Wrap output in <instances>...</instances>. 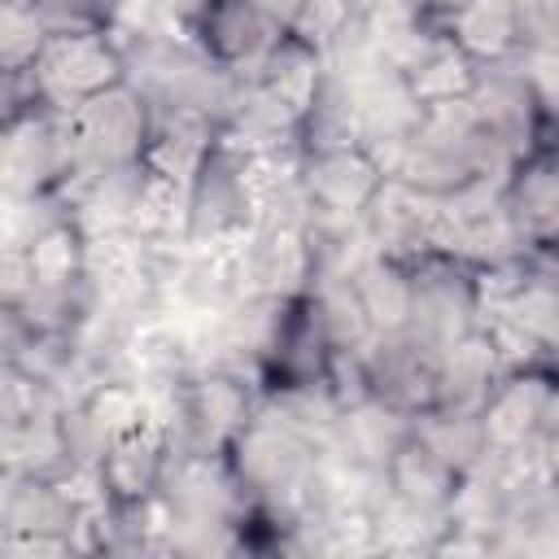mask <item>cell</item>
<instances>
[{
	"mask_svg": "<svg viewBox=\"0 0 559 559\" xmlns=\"http://www.w3.org/2000/svg\"><path fill=\"white\" fill-rule=\"evenodd\" d=\"M258 384L231 371H192L179 384L153 393V419L166 437V450L223 454L227 441L258 406Z\"/></svg>",
	"mask_w": 559,
	"mask_h": 559,
	"instance_id": "6da1fadb",
	"label": "cell"
},
{
	"mask_svg": "<svg viewBox=\"0 0 559 559\" xmlns=\"http://www.w3.org/2000/svg\"><path fill=\"white\" fill-rule=\"evenodd\" d=\"M61 118H66V140H70V175L66 179H92L109 166L140 162V153H144L148 100L131 83H118V87L66 109Z\"/></svg>",
	"mask_w": 559,
	"mask_h": 559,
	"instance_id": "7a4b0ae2",
	"label": "cell"
},
{
	"mask_svg": "<svg viewBox=\"0 0 559 559\" xmlns=\"http://www.w3.org/2000/svg\"><path fill=\"white\" fill-rule=\"evenodd\" d=\"M31 70L39 79L44 105L61 114L127 83V66L109 31H48Z\"/></svg>",
	"mask_w": 559,
	"mask_h": 559,
	"instance_id": "3957f363",
	"label": "cell"
},
{
	"mask_svg": "<svg viewBox=\"0 0 559 559\" xmlns=\"http://www.w3.org/2000/svg\"><path fill=\"white\" fill-rule=\"evenodd\" d=\"M249 227H253V197L245 183V153L218 140L188 179L183 240L197 249H214V245H236Z\"/></svg>",
	"mask_w": 559,
	"mask_h": 559,
	"instance_id": "277c9868",
	"label": "cell"
},
{
	"mask_svg": "<svg viewBox=\"0 0 559 559\" xmlns=\"http://www.w3.org/2000/svg\"><path fill=\"white\" fill-rule=\"evenodd\" d=\"M358 354L367 367L371 397L389 402L393 411L419 415L441 402V345L415 336L411 328H393V332H371L358 345Z\"/></svg>",
	"mask_w": 559,
	"mask_h": 559,
	"instance_id": "5b68a950",
	"label": "cell"
},
{
	"mask_svg": "<svg viewBox=\"0 0 559 559\" xmlns=\"http://www.w3.org/2000/svg\"><path fill=\"white\" fill-rule=\"evenodd\" d=\"M411 275V310H406V328L432 345H450L463 332L476 328L480 319V301H476V280L472 266L445 253H419L406 262Z\"/></svg>",
	"mask_w": 559,
	"mask_h": 559,
	"instance_id": "8992f818",
	"label": "cell"
},
{
	"mask_svg": "<svg viewBox=\"0 0 559 559\" xmlns=\"http://www.w3.org/2000/svg\"><path fill=\"white\" fill-rule=\"evenodd\" d=\"M480 127L520 162L537 148H550V114L537 105V96L528 92L515 52L502 61H480L476 66V83L467 92Z\"/></svg>",
	"mask_w": 559,
	"mask_h": 559,
	"instance_id": "52a82bcc",
	"label": "cell"
},
{
	"mask_svg": "<svg viewBox=\"0 0 559 559\" xmlns=\"http://www.w3.org/2000/svg\"><path fill=\"white\" fill-rule=\"evenodd\" d=\"M157 498L170 520H201V524H245L253 502L245 498L227 454H192L170 450Z\"/></svg>",
	"mask_w": 559,
	"mask_h": 559,
	"instance_id": "ba28073f",
	"label": "cell"
},
{
	"mask_svg": "<svg viewBox=\"0 0 559 559\" xmlns=\"http://www.w3.org/2000/svg\"><path fill=\"white\" fill-rule=\"evenodd\" d=\"M476 415L493 450H515L537 437H555V376L546 367L502 371Z\"/></svg>",
	"mask_w": 559,
	"mask_h": 559,
	"instance_id": "9c48e42d",
	"label": "cell"
},
{
	"mask_svg": "<svg viewBox=\"0 0 559 559\" xmlns=\"http://www.w3.org/2000/svg\"><path fill=\"white\" fill-rule=\"evenodd\" d=\"M362 227L367 240L380 258L411 262L419 253H432V218H437V197L402 183V179H380L371 201L362 205Z\"/></svg>",
	"mask_w": 559,
	"mask_h": 559,
	"instance_id": "30bf717a",
	"label": "cell"
},
{
	"mask_svg": "<svg viewBox=\"0 0 559 559\" xmlns=\"http://www.w3.org/2000/svg\"><path fill=\"white\" fill-rule=\"evenodd\" d=\"M502 210L520 236L524 249H555V227H559V175H555V153L537 148L520 157L507 179H502Z\"/></svg>",
	"mask_w": 559,
	"mask_h": 559,
	"instance_id": "8fae6325",
	"label": "cell"
},
{
	"mask_svg": "<svg viewBox=\"0 0 559 559\" xmlns=\"http://www.w3.org/2000/svg\"><path fill=\"white\" fill-rule=\"evenodd\" d=\"M280 35L284 31H275L249 0H205V9L197 17V31H192L201 52H210L218 66L240 70L245 79Z\"/></svg>",
	"mask_w": 559,
	"mask_h": 559,
	"instance_id": "7c38bea8",
	"label": "cell"
},
{
	"mask_svg": "<svg viewBox=\"0 0 559 559\" xmlns=\"http://www.w3.org/2000/svg\"><path fill=\"white\" fill-rule=\"evenodd\" d=\"M240 262L249 293L301 297L310 288V253L301 227H249L240 236Z\"/></svg>",
	"mask_w": 559,
	"mask_h": 559,
	"instance_id": "4fadbf2b",
	"label": "cell"
},
{
	"mask_svg": "<svg viewBox=\"0 0 559 559\" xmlns=\"http://www.w3.org/2000/svg\"><path fill=\"white\" fill-rule=\"evenodd\" d=\"M218 144V122L201 109H148V140L140 162L166 179L188 183Z\"/></svg>",
	"mask_w": 559,
	"mask_h": 559,
	"instance_id": "5bb4252c",
	"label": "cell"
},
{
	"mask_svg": "<svg viewBox=\"0 0 559 559\" xmlns=\"http://www.w3.org/2000/svg\"><path fill=\"white\" fill-rule=\"evenodd\" d=\"M406 437H411V415L393 411L380 397H362V402L341 406L323 454H336L358 467H384Z\"/></svg>",
	"mask_w": 559,
	"mask_h": 559,
	"instance_id": "9a60e30c",
	"label": "cell"
},
{
	"mask_svg": "<svg viewBox=\"0 0 559 559\" xmlns=\"http://www.w3.org/2000/svg\"><path fill=\"white\" fill-rule=\"evenodd\" d=\"M380 179L384 175L362 144L341 148V153H314L301 166V188H306L310 205L328 210V214H362V205L371 201Z\"/></svg>",
	"mask_w": 559,
	"mask_h": 559,
	"instance_id": "2e32d148",
	"label": "cell"
},
{
	"mask_svg": "<svg viewBox=\"0 0 559 559\" xmlns=\"http://www.w3.org/2000/svg\"><path fill=\"white\" fill-rule=\"evenodd\" d=\"M166 437L157 424L131 432V437H118L100 459H96V480H100V493L109 502H144L157 493L162 485V472H166Z\"/></svg>",
	"mask_w": 559,
	"mask_h": 559,
	"instance_id": "e0dca14e",
	"label": "cell"
},
{
	"mask_svg": "<svg viewBox=\"0 0 559 559\" xmlns=\"http://www.w3.org/2000/svg\"><path fill=\"white\" fill-rule=\"evenodd\" d=\"M437 26L472 61H502L520 52V0H454Z\"/></svg>",
	"mask_w": 559,
	"mask_h": 559,
	"instance_id": "ac0fdd59",
	"label": "cell"
},
{
	"mask_svg": "<svg viewBox=\"0 0 559 559\" xmlns=\"http://www.w3.org/2000/svg\"><path fill=\"white\" fill-rule=\"evenodd\" d=\"M306 236V253H310V284H328V280H354V271L376 258L367 227L358 214H328V210H310V218L301 223Z\"/></svg>",
	"mask_w": 559,
	"mask_h": 559,
	"instance_id": "d6986e66",
	"label": "cell"
},
{
	"mask_svg": "<svg viewBox=\"0 0 559 559\" xmlns=\"http://www.w3.org/2000/svg\"><path fill=\"white\" fill-rule=\"evenodd\" d=\"M349 92H354V105H358V122H362V144H376V140H402L415 118H419V100L411 92V83L389 70V66H376L367 70L362 79H349Z\"/></svg>",
	"mask_w": 559,
	"mask_h": 559,
	"instance_id": "ffe728a7",
	"label": "cell"
},
{
	"mask_svg": "<svg viewBox=\"0 0 559 559\" xmlns=\"http://www.w3.org/2000/svg\"><path fill=\"white\" fill-rule=\"evenodd\" d=\"M384 476H389V493L397 502L432 511V515L450 511V498H454V485H459V472L445 467L415 432L393 450V459L384 463Z\"/></svg>",
	"mask_w": 559,
	"mask_h": 559,
	"instance_id": "44dd1931",
	"label": "cell"
},
{
	"mask_svg": "<svg viewBox=\"0 0 559 559\" xmlns=\"http://www.w3.org/2000/svg\"><path fill=\"white\" fill-rule=\"evenodd\" d=\"M297 144H301L306 157H314V153H341V148H358L362 144V122H358L354 92L332 70H323L319 92H314L310 109L297 122Z\"/></svg>",
	"mask_w": 559,
	"mask_h": 559,
	"instance_id": "7402d4cb",
	"label": "cell"
},
{
	"mask_svg": "<svg viewBox=\"0 0 559 559\" xmlns=\"http://www.w3.org/2000/svg\"><path fill=\"white\" fill-rule=\"evenodd\" d=\"M502 376V362L480 328L463 332L441 349V402L445 411H480L485 393Z\"/></svg>",
	"mask_w": 559,
	"mask_h": 559,
	"instance_id": "603a6c76",
	"label": "cell"
},
{
	"mask_svg": "<svg viewBox=\"0 0 559 559\" xmlns=\"http://www.w3.org/2000/svg\"><path fill=\"white\" fill-rule=\"evenodd\" d=\"M319 79H323V57L314 48H306L301 39H293L288 31L262 52V61L249 70V83H258L262 92H271L275 100H284L297 122L301 114L310 109L314 92H319Z\"/></svg>",
	"mask_w": 559,
	"mask_h": 559,
	"instance_id": "cb8c5ba5",
	"label": "cell"
},
{
	"mask_svg": "<svg viewBox=\"0 0 559 559\" xmlns=\"http://www.w3.org/2000/svg\"><path fill=\"white\" fill-rule=\"evenodd\" d=\"M411 432H415L445 467H454L459 476L472 472V467L485 459V450H489L476 411H445V406H432V411L411 415Z\"/></svg>",
	"mask_w": 559,
	"mask_h": 559,
	"instance_id": "d4e9b609",
	"label": "cell"
},
{
	"mask_svg": "<svg viewBox=\"0 0 559 559\" xmlns=\"http://www.w3.org/2000/svg\"><path fill=\"white\" fill-rule=\"evenodd\" d=\"M354 293L362 301V314L371 323V332H393V328H406V310H411V275H406V262H393V258H367L358 271H354Z\"/></svg>",
	"mask_w": 559,
	"mask_h": 559,
	"instance_id": "484cf974",
	"label": "cell"
},
{
	"mask_svg": "<svg viewBox=\"0 0 559 559\" xmlns=\"http://www.w3.org/2000/svg\"><path fill=\"white\" fill-rule=\"evenodd\" d=\"M301 306H306L310 323L319 328V336L328 341V349H358L371 336V323H367L362 301H358V293H354L349 280L310 284L301 293Z\"/></svg>",
	"mask_w": 559,
	"mask_h": 559,
	"instance_id": "4316f807",
	"label": "cell"
},
{
	"mask_svg": "<svg viewBox=\"0 0 559 559\" xmlns=\"http://www.w3.org/2000/svg\"><path fill=\"white\" fill-rule=\"evenodd\" d=\"M183 210H188V183L166 179L157 170L144 166L140 179V197L131 210L127 231L140 240H162V236H183Z\"/></svg>",
	"mask_w": 559,
	"mask_h": 559,
	"instance_id": "83f0119b",
	"label": "cell"
},
{
	"mask_svg": "<svg viewBox=\"0 0 559 559\" xmlns=\"http://www.w3.org/2000/svg\"><path fill=\"white\" fill-rule=\"evenodd\" d=\"M480 314H502L511 319L520 332H528L537 345L555 349V332H559V293H555V271H537L533 280H524V288L493 306V310H480Z\"/></svg>",
	"mask_w": 559,
	"mask_h": 559,
	"instance_id": "f1b7e54d",
	"label": "cell"
},
{
	"mask_svg": "<svg viewBox=\"0 0 559 559\" xmlns=\"http://www.w3.org/2000/svg\"><path fill=\"white\" fill-rule=\"evenodd\" d=\"M476 66H480V61H472L463 48H454V44L445 39V44H441L415 74H406V83H411V92H415L419 105H432V100H459V96L472 92V83H476Z\"/></svg>",
	"mask_w": 559,
	"mask_h": 559,
	"instance_id": "f546056e",
	"label": "cell"
},
{
	"mask_svg": "<svg viewBox=\"0 0 559 559\" xmlns=\"http://www.w3.org/2000/svg\"><path fill=\"white\" fill-rule=\"evenodd\" d=\"M26 262L35 284H70L83 275V236L74 223L57 218L26 245Z\"/></svg>",
	"mask_w": 559,
	"mask_h": 559,
	"instance_id": "4dcf8cb0",
	"label": "cell"
},
{
	"mask_svg": "<svg viewBox=\"0 0 559 559\" xmlns=\"http://www.w3.org/2000/svg\"><path fill=\"white\" fill-rule=\"evenodd\" d=\"M48 26L35 4H0V70L35 66Z\"/></svg>",
	"mask_w": 559,
	"mask_h": 559,
	"instance_id": "1f68e13d",
	"label": "cell"
},
{
	"mask_svg": "<svg viewBox=\"0 0 559 559\" xmlns=\"http://www.w3.org/2000/svg\"><path fill=\"white\" fill-rule=\"evenodd\" d=\"M354 17V0H301L293 22H288V35L301 39L306 48L323 52L332 44V35Z\"/></svg>",
	"mask_w": 559,
	"mask_h": 559,
	"instance_id": "d6a6232c",
	"label": "cell"
},
{
	"mask_svg": "<svg viewBox=\"0 0 559 559\" xmlns=\"http://www.w3.org/2000/svg\"><path fill=\"white\" fill-rule=\"evenodd\" d=\"M118 0H35L48 31H109Z\"/></svg>",
	"mask_w": 559,
	"mask_h": 559,
	"instance_id": "836d02e7",
	"label": "cell"
},
{
	"mask_svg": "<svg viewBox=\"0 0 559 559\" xmlns=\"http://www.w3.org/2000/svg\"><path fill=\"white\" fill-rule=\"evenodd\" d=\"M44 109V92H39V79L31 66H17V70H0V131L39 114Z\"/></svg>",
	"mask_w": 559,
	"mask_h": 559,
	"instance_id": "e575fe53",
	"label": "cell"
},
{
	"mask_svg": "<svg viewBox=\"0 0 559 559\" xmlns=\"http://www.w3.org/2000/svg\"><path fill=\"white\" fill-rule=\"evenodd\" d=\"M31 288H35V275H31L26 249L0 245V306H22Z\"/></svg>",
	"mask_w": 559,
	"mask_h": 559,
	"instance_id": "d590c367",
	"label": "cell"
},
{
	"mask_svg": "<svg viewBox=\"0 0 559 559\" xmlns=\"http://www.w3.org/2000/svg\"><path fill=\"white\" fill-rule=\"evenodd\" d=\"M249 4H253L275 31H288V22H293V13H297L301 0H249Z\"/></svg>",
	"mask_w": 559,
	"mask_h": 559,
	"instance_id": "8d00e7d4",
	"label": "cell"
},
{
	"mask_svg": "<svg viewBox=\"0 0 559 559\" xmlns=\"http://www.w3.org/2000/svg\"><path fill=\"white\" fill-rule=\"evenodd\" d=\"M402 4H406V9H415L419 17H432V22H437L454 0H402Z\"/></svg>",
	"mask_w": 559,
	"mask_h": 559,
	"instance_id": "74e56055",
	"label": "cell"
},
{
	"mask_svg": "<svg viewBox=\"0 0 559 559\" xmlns=\"http://www.w3.org/2000/svg\"><path fill=\"white\" fill-rule=\"evenodd\" d=\"M371 4H380V0H354V9H371Z\"/></svg>",
	"mask_w": 559,
	"mask_h": 559,
	"instance_id": "f35d334b",
	"label": "cell"
},
{
	"mask_svg": "<svg viewBox=\"0 0 559 559\" xmlns=\"http://www.w3.org/2000/svg\"><path fill=\"white\" fill-rule=\"evenodd\" d=\"M0 4H35V0H0Z\"/></svg>",
	"mask_w": 559,
	"mask_h": 559,
	"instance_id": "ab89813d",
	"label": "cell"
}]
</instances>
